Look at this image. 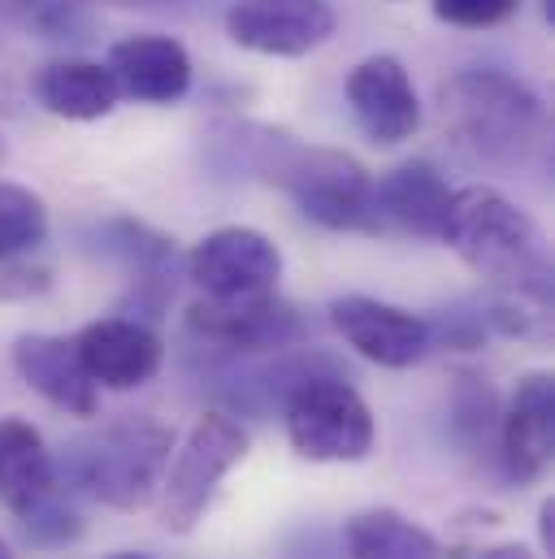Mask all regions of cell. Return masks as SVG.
<instances>
[{
	"instance_id": "1",
	"label": "cell",
	"mask_w": 555,
	"mask_h": 559,
	"mask_svg": "<svg viewBox=\"0 0 555 559\" xmlns=\"http://www.w3.org/2000/svg\"><path fill=\"white\" fill-rule=\"evenodd\" d=\"M438 239L499 299L552 304V252L539 222L495 187H460L447 200Z\"/></svg>"
},
{
	"instance_id": "2",
	"label": "cell",
	"mask_w": 555,
	"mask_h": 559,
	"mask_svg": "<svg viewBox=\"0 0 555 559\" xmlns=\"http://www.w3.org/2000/svg\"><path fill=\"white\" fill-rule=\"evenodd\" d=\"M451 143L495 169H517L543 135V100L504 70H460L438 87Z\"/></svg>"
},
{
	"instance_id": "3",
	"label": "cell",
	"mask_w": 555,
	"mask_h": 559,
	"mask_svg": "<svg viewBox=\"0 0 555 559\" xmlns=\"http://www.w3.org/2000/svg\"><path fill=\"white\" fill-rule=\"evenodd\" d=\"M257 169L295 200L308 222L326 230H378L374 178L356 156L330 147H299L286 135L261 131Z\"/></svg>"
},
{
	"instance_id": "4",
	"label": "cell",
	"mask_w": 555,
	"mask_h": 559,
	"mask_svg": "<svg viewBox=\"0 0 555 559\" xmlns=\"http://www.w3.org/2000/svg\"><path fill=\"white\" fill-rule=\"evenodd\" d=\"M174 451V429L161 420H114L96 438L74 442L70 477L118 512H143L161 495V477Z\"/></svg>"
},
{
	"instance_id": "5",
	"label": "cell",
	"mask_w": 555,
	"mask_h": 559,
	"mask_svg": "<svg viewBox=\"0 0 555 559\" xmlns=\"http://www.w3.org/2000/svg\"><path fill=\"white\" fill-rule=\"evenodd\" d=\"M286 442L308 464H361L378 447V420L365 395L330 373H304L286 391Z\"/></svg>"
},
{
	"instance_id": "6",
	"label": "cell",
	"mask_w": 555,
	"mask_h": 559,
	"mask_svg": "<svg viewBox=\"0 0 555 559\" xmlns=\"http://www.w3.org/2000/svg\"><path fill=\"white\" fill-rule=\"evenodd\" d=\"M248 451H252V433L239 425V417H231V413L196 417L187 438L174 442L165 477H161V495H156L161 499V525L178 538L191 534L209 516L226 473L239 468L248 460Z\"/></svg>"
},
{
	"instance_id": "7",
	"label": "cell",
	"mask_w": 555,
	"mask_h": 559,
	"mask_svg": "<svg viewBox=\"0 0 555 559\" xmlns=\"http://www.w3.org/2000/svg\"><path fill=\"white\" fill-rule=\"evenodd\" d=\"M187 325L204 343H217L226 352H252V356L286 352L308 334L299 308L278 299V290L235 295V299H209L204 295V299L191 304Z\"/></svg>"
},
{
	"instance_id": "8",
	"label": "cell",
	"mask_w": 555,
	"mask_h": 559,
	"mask_svg": "<svg viewBox=\"0 0 555 559\" xmlns=\"http://www.w3.org/2000/svg\"><path fill=\"white\" fill-rule=\"evenodd\" d=\"M330 325L343 334V343L382 365V369H413L434 347V325L400 304L374 299V295H343L330 304Z\"/></svg>"
},
{
	"instance_id": "9",
	"label": "cell",
	"mask_w": 555,
	"mask_h": 559,
	"mask_svg": "<svg viewBox=\"0 0 555 559\" xmlns=\"http://www.w3.org/2000/svg\"><path fill=\"white\" fill-rule=\"evenodd\" d=\"M191 282L209 299H235V295H261L278 290L282 278V252L265 230L252 226H222L204 235L187 257Z\"/></svg>"
},
{
	"instance_id": "10",
	"label": "cell",
	"mask_w": 555,
	"mask_h": 559,
	"mask_svg": "<svg viewBox=\"0 0 555 559\" xmlns=\"http://www.w3.org/2000/svg\"><path fill=\"white\" fill-rule=\"evenodd\" d=\"M555 451V382L552 373H526L499 413L495 464L508 481L534 486L552 468Z\"/></svg>"
},
{
	"instance_id": "11",
	"label": "cell",
	"mask_w": 555,
	"mask_h": 559,
	"mask_svg": "<svg viewBox=\"0 0 555 559\" xmlns=\"http://www.w3.org/2000/svg\"><path fill=\"white\" fill-rule=\"evenodd\" d=\"M226 31L261 57H308L334 35V9L330 0H235Z\"/></svg>"
},
{
	"instance_id": "12",
	"label": "cell",
	"mask_w": 555,
	"mask_h": 559,
	"mask_svg": "<svg viewBox=\"0 0 555 559\" xmlns=\"http://www.w3.org/2000/svg\"><path fill=\"white\" fill-rule=\"evenodd\" d=\"M347 105H352L356 127L382 147L413 140L416 127H421V100H416L413 74L391 52L365 57L347 74Z\"/></svg>"
},
{
	"instance_id": "13",
	"label": "cell",
	"mask_w": 555,
	"mask_h": 559,
	"mask_svg": "<svg viewBox=\"0 0 555 559\" xmlns=\"http://www.w3.org/2000/svg\"><path fill=\"white\" fill-rule=\"evenodd\" d=\"M74 352L101 391H139L161 369V338L152 325L131 317H105L79 330Z\"/></svg>"
},
{
	"instance_id": "14",
	"label": "cell",
	"mask_w": 555,
	"mask_h": 559,
	"mask_svg": "<svg viewBox=\"0 0 555 559\" xmlns=\"http://www.w3.org/2000/svg\"><path fill=\"white\" fill-rule=\"evenodd\" d=\"M13 369L17 378L48 400L66 417H96L101 413V386L87 378L74 338L61 334H17L13 338Z\"/></svg>"
},
{
	"instance_id": "15",
	"label": "cell",
	"mask_w": 555,
	"mask_h": 559,
	"mask_svg": "<svg viewBox=\"0 0 555 559\" xmlns=\"http://www.w3.org/2000/svg\"><path fill=\"white\" fill-rule=\"evenodd\" d=\"M109 70L122 96L143 105H174L191 92V57L169 35H127L109 48Z\"/></svg>"
},
{
	"instance_id": "16",
	"label": "cell",
	"mask_w": 555,
	"mask_h": 559,
	"mask_svg": "<svg viewBox=\"0 0 555 559\" xmlns=\"http://www.w3.org/2000/svg\"><path fill=\"white\" fill-rule=\"evenodd\" d=\"M57 490V464L44 433L26 417H0V508L26 516Z\"/></svg>"
},
{
	"instance_id": "17",
	"label": "cell",
	"mask_w": 555,
	"mask_h": 559,
	"mask_svg": "<svg viewBox=\"0 0 555 559\" xmlns=\"http://www.w3.org/2000/svg\"><path fill=\"white\" fill-rule=\"evenodd\" d=\"M35 96L52 118L66 122H101L118 109L122 87L101 61H52L35 79Z\"/></svg>"
},
{
	"instance_id": "18",
	"label": "cell",
	"mask_w": 555,
	"mask_h": 559,
	"mask_svg": "<svg viewBox=\"0 0 555 559\" xmlns=\"http://www.w3.org/2000/svg\"><path fill=\"white\" fill-rule=\"evenodd\" d=\"M447 200H451V187L429 160H404L382 182H374L378 222L387 217L391 226L413 230V235H438Z\"/></svg>"
},
{
	"instance_id": "19",
	"label": "cell",
	"mask_w": 555,
	"mask_h": 559,
	"mask_svg": "<svg viewBox=\"0 0 555 559\" xmlns=\"http://www.w3.org/2000/svg\"><path fill=\"white\" fill-rule=\"evenodd\" d=\"M343 543L352 559H442L438 538L395 508H365L347 516Z\"/></svg>"
},
{
	"instance_id": "20",
	"label": "cell",
	"mask_w": 555,
	"mask_h": 559,
	"mask_svg": "<svg viewBox=\"0 0 555 559\" xmlns=\"http://www.w3.org/2000/svg\"><path fill=\"white\" fill-rule=\"evenodd\" d=\"M499 395L486 378L460 369L456 386H451V425L460 433V442H469L473 451H491L495 455V438H499Z\"/></svg>"
},
{
	"instance_id": "21",
	"label": "cell",
	"mask_w": 555,
	"mask_h": 559,
	"mask_svg": "<svg viewBox=\"0 0 555 559\" xmlns=\"http://www.w3.org/2000/svg\"><path fill=\"white\" fill-rule=\"evenodd\" d=\"M48 239V204L17 182L0 178V261L26 257Z\"/></svg>"
},
{
	"instance_id": "22",
	"label": "cell",
	"mask_w": 555,
	"mask_h": 559,
	"mask_svg": "<svg viewBox=\"0 0 555 559\" xmlns=\"http://www.w3.org/2000/svg\"><path fill=\"white\" fill-rule=\"evenodd\" d=\"M17 17L44 39H83L87 13L79 0H13Z\"/></svg>"
},
{
	"instance_id": "23",
	"label": "cell",
	"mask_w": 555,
	"mask_h": 559,
	"mask_svg": "<svg viewBox=\"0 0 555 559\" xmlns=\"http://www.w3.org/2000/svg\"><path fill=\"white\" fill-rule=\"evenodd\" d=\"M22 530H26V538L39 543V547H70V543H79L83 521H79V512H74L70 503H61L57 490H52L39 508H31V512L22 516Z\"/></svg>"
},
{
	"instance_id": "24",
	"label": "cell",
	"mask_w": 555,
	"mask_h": 559,
	"mask_svg": "<svg viewBox=\"0 0 555 559\" xmlns=\"http://www.w3.org/2000/svg\"><path fill=\"white\" fill-rule=\"evenodd\" d=\"M521 0H434V17L460 31H486L517 13Z\"/></svg>"
},
{
	"instance_id": "25",
	"label": "cell",
	"mask_w": 555,
	"mask_h": 559,
	"mask_svg": "<svg viewBox=\"0 0 555 559\" xmlns=\"http://www.w3.org/2000/svg\"><path fill=\"white\" fill-rule=\"evenodd\" d=\"M44 290H52V270L48 265H31V261H0V304H26L39 299Z\"/></svg>"
},
{
	"instance_id": "26",
	"label": "cell",
	"mask_w": 555,
	"mask_h": 559,
	"mask_svg": "<svg viewBox=\"0 0 555 559\" xmlns=\"http://www.w3.org/2000/svg\"><path fill=\"white\" fill-rule=\"evenodd\" d=\"M539 538L547 551H555V499H543V508H539Z\"/></svg>"
},
{
	"instance_id": "27",
	"label": "cell",
	"mask_w": 555,
	"mask_h": 559,
	"mask_svg": "<svg viewBox=\"0 0 555 559\" xmlns=\"http://www.w3.org/2000/svg\"><path fill=\"white\" fill-rule=\"evenodd\" d=\"M482 559H534L526 547H517V543H504V547H491V551H482Z\"/></svg>"
},
{
	"instance_id": "28",
	"label": "cell",
	"mask_w": 555,
	"mask_h": 559,
	"mask_svg": "<svg viewBox=\"0 0 555 559\" xmlns=\"http://www.w3.org/2000/svg\"><path fill=\"white\" fill-rule=\"evenodd\" d=\"M543 17H547V22H555V0H543Z\"/></svg>"
},
{
	"instance_id": "29",
	"label": "cell",
	"mask_w": 555,
	"mask_h": 559,
	"mask_svg": "<svg viewBox=\"0 0 555 559\" xmlns=\"http://www.w3.org/2000/svg\"><path fill=\"white\" fill-rule=\"evenodd\" d=\"M109 559H152V556H139V551H118V556H109Z\"/></svg>"
},
{
	"instance_id": "30",
	"label": "cell",
	"mask_w": 555,
	"mask_h": 559,
	"mask_svg": "<svg viewBox=\"0 0 555 559\" xmlns=\"http://www.w3.org/2000/svg\"><path fill=\"white\" fill-rule=\"evenodd\" d=\"M0 559H13V551H9V543L0 538Z\"/></svg>"
},
{
	"instance_id": "31",
	"label": "cell",
	"mask_w": 555,
	"mask_h": 559,
	"mask_svg": "<svg viewBox=\"0 0 555 559\" xmlns=\"http://www.w3.org/2000/svg\"><path fill=\"white\" fill-rule=\"evenodd\" d=\"M4 152H9V147H4V140H0V165H4Z\"/></svg>"
}]
</instances>
